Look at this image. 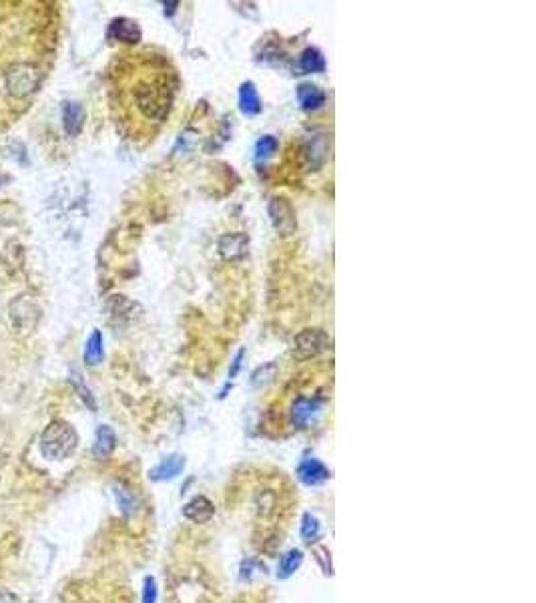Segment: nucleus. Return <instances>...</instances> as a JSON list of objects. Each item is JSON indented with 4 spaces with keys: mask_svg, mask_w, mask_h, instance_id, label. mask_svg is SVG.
Masks as SVG:
<instances>
[{
    "mask_svg": "<svg viewBox=\"0 0 536 603\" xmlns=\"http://www.w3.org/2000/svg\"><path fill=\"white\" fill-rule=\"evenodd\" d=\"M115 71V107L131 139L153 137L165 123L179 95V75L167 55L141 51L123 55Z\"/></svg>",
    "mask_w": 536,
    "mask_h": 603,
    "instance_id": "f257e3e1",
    "label": "nucleus"
},
{
    "mask_svg": "<svg viewBox=\"0 0 536 603\" xmlns=\"http://www.w3.org/2000/svg\"><path fill=\"white\" fill-rule=\"evenodd\" d=\"M79 447V435L66 420H53L41 435L42 455L50 460H64L73 457Z\"/></svg>",
    "mask_w": 536,
    "mask_h": 603,
    "instance_id": "f03ea898",
    "label": "nucleus"
},
{
    "mask_svg": "<svg viewBox=\"0 0 536 603\" xmlns=\"http://www.w3.org/2000/svg\"><path fill=\"white\" fill-rule=\"evenodd\" d=\"M330 336L322 328H306L291 342V356L297 362H308L330 348Z\"/></svg>",
    "mask_w": 536,
    "mask_h": 603,
    "instance_id": "7ed1b4c3",
    "label": "nucleus"
},
{
    "mask_svg": "<svg viewBox=\"0 0 536 603\" xmlns=\"http://www.w3.org/2000/svg\"><path fill=\"white\" fill-rule=\"evenodd\" d=\"M324 402L315 395L295 396L289 404V420L295 429H308L322 415Z\"/></svg>",
    "mask_w": 536,
    "mask_h": 603,
    "instance_id": "20e7f679",
    "label": "nucleus"
},
{
    "mask_svg": "<svg viewBox=\"0 0 536 603\" xmlns=\"http://www.w3.org/2000/svg\"><path fill=\"white\" fill-rule=\"evenodd\" d=\"M268 213L271 224H273V228H275V231L279 235H293L295 233V229H297L295 211H293L291 204H289L286 197H273L269 201Z\"/></svg>",
    "mask_w": 536,
    "mask_h": 603,
    "instance_id": "39448f33",
    "label": "nucleus"
},
{
    "mask_svg": "<svg viewBox=\"0 0 536 603\" xmlns=\"http://www.w3.org/2000/svg\"><path fill=\"white\" fill-rule=\"evenodd\" d=\"M39 73L33 66H17L12 73H6V89L17 95V97H26L39 87Z\"/></svg>",
    "mask_w": 536,
    "mask_h": 603,
    "instance_id": "423d86ee",
    "label": "nucleus"
},
{
    "mask_svg": "<svg viewBox=\"0 0 536 603\" xmlns=\"http://www.w3.org/2000/svg\"><path fill=\"white\" fill-rule=\"evenodd\" d=\"M107 306H109L111 318L121 322V324H131V322L139 320L143 314V308L137 302H133L124 296H111Z\"/></svg>",
    "mask_w": 536,
    "mask_h": 603,
    "instance_id": "0eeeda50",
    "label": "nucleus"
},
{
    "mask_svg": "<svg viewBox=\"0 0 536 603\" xmlns=\"http://www.w3.org/2000/svg\"><path fill=\"white\" fill-rule=\"evenodd\" d=\"M181 515L191 523H209L215 517V505L207 499L205 495H197L191 501H187L181 509Z\"/></svg>",
    "mask_w": 536,
    "mask_h": 603,
    "instance_id": "6e6552de",
    "label": "nucleus"
},
{
    "mask_svg": "<svg viewBox=\"0 0 536 603\" xmlns=\"http://www.w3.org/2000/svg\"><path fill=\"white\" fill-rule=\"evenodd\" d=\"M328 151H330V139H328L326 133L311 135L310 139H308V145L304 149L306 159H308V167L313 169V171L320 169V167L328 161V155H330Z\"/></svg>",
    "mask_w": 536,
    "mask_h": 603,
    "instance_id": "1a4fd4ad",
    "label": "nucleus"
},
{
    "mask_svg": "<svg viewBox=\"0 0 536 603\" xmlns=\"http://www.w3.org/2000/svg\"><path fill=\"white\" fill-rule=\"evenodd\" d=\"M297 478L308 487H317L330 478V469L317 458H306L297 467Z\"/></svg>",
    "mask_w": 536,
    "mask_h": 603,
    "instance_id": "9d476101",
    "label": "nucleus"
},
{
    "mask_svg": "<svg viewBox=\"0 0 536 603\" xmlns=\"http://www.w3.org/2000/svg\"><path fill=\"white\" fill-rule=\"evenodd\" d=\"M249 237L243 231L237 233H225L219 237V253L225 260H239L248 253Z\"/></svg>",
    "mask_w": 536,
    "mask_h": 603,
    "instance_id": "9b49d317",
    "label": "nucleus"
},
{
    "mask_svg": "<svg viewBox=\"0 0 536 603\" xmlns=\"http://www.w3.org/2000/svg\"><path fill=\"white\" fill-rule=\"evenodd\" d=\"M183 469H185V457H181V455H169L157 467H153L149 471V478L151 480H157V483L171 480V478H175L177 475H181Z\"/></svg>",
    "mask_w": 536,
    "mask_h": 603,
    "instance_id": "f8f14e48",
    "label": "nucleus"
},
{
    "mask_svg": "<svg viewBox=\"0 0 536 603\" xmlns=\"http://www.w3.org/2000/svg\"><path fill=\"white\" fill-rule=\"evenodd\" d=\"M109 39L119 42H129V44H135V42L141 41V28L135 21H129V19H115L109 26Z\"/></svg>",
    "mask_w": 536,
    "mask_h": 603,
    "instance_id": "ddd939ff",
    "label": "nucleus"
},
{
    "mask_svg": "<svg viewBox=\"0 0 536 603\" xmlns=\"http://www.w3.org/2000/svg\"><path fill=\"white\" fill-rule=\"evenodd\" d=\"M115 447H117V435H115V431L111 426H107V424H101L97 429L95 444H93V455H95V458H99V460L109 458L113 455Z\"/></svg>",
    "mask_w": 536,
    "mask_h": 603,
    "instance_id": "4468645a",
    "label": "nucleus"
},
{
    "mask_svg": "<svg viewBox=\"0 0 536 603\" xmlns=\"http://www.w3.org/2000/svg\"><path fill=\"white\" fill-rule=\"evenodd\" d=\"M84 123V109L83 105L77 103V101H68L62 107V125H64V131L68 135H79L81 129H83Z\"/></svg>",
    "mask_w": 536,
    "mask_h": 603,
    "instance_id": "2eb2a0df",
    "label": "nucleus"
},
{
    "mask_svg": "<svg viewBox=\"0 0 536 603\" xmlns=\"http://www.w3.org/2000/svg\"><path fill=\"white\" fill-rule=\"evenodd\" d=\"M297 99L306 111H317L326 105V93L317 84L304 83L297 87Z\"/></svg>",
    "mask_w": 536,
    "mask_h": 603,
    "instance_id": "dca6fc26",
    "label": "nucleus"
},
{
    "mask_svg": "<svg viewBox=\"0 0 536 603\" xmlns=\"http://www.w3.org/2000/svg\"><path fill=\"white\" fill-rule=\"evenodd\" d=\"M239 109L243 115H257L261 111V99L253 83H243L239 89Z\"/></svg>",
    "mask_w": 536,
    "mask_h": 603,
    "instance_id": "f3484780",
    "label": "nucleus"
},
{
    "mask_svg": "<svg viewBox=\"0 0 536 603\" xmlns=\"http://www.w3.org/2000/svg\"><path fill=\"white\" fill-rule=\"evenodd\" d=\"M304 563V551L302 549H289L286 555H281L279 565H277V577L279 579H289Z\"/></svg>",
    "mask_w": 536,
    "mask_h": 603,
    "instance_id": "a211bd4d",
    "label": "nucleus"
},
{
    "mask_svg": "<svg viewBox=\"0 0 536 603\" xmlns=\"http://www.w3.org/2000/svg\"><path fill=\"white\" fill-rule=\"evenodd\" d=\"M299 69L304 73H324L326 71V59H324V55L317 48L308 46L302 53V57H299Z\"/></svg>",
    "mask_w": 536,
    "mask_h": 603,
    "instance_id": "6ab92c4d",
    "label": "nucleus"
},
{
    "mask_svg": "<svg viewBox=\"0 0 536 603\" xmlns=\"http://www.w3.org/2000/svg\"><path fill=\"white\" fill-rule=\"evenodd\" d=\"M103 356H104L103 334L99 332V330H95V332L89 336V340H86V348H84V362H86L89 366H97V364L103 360Z\"/></svg>",
    "mask_w": 536,
    "mask_h": 603,
    "instance_id": "aec40b11",
    "label": "nucleus"
},
{
    "mask_svg": "<svg viewBox=\"0 0 536 603\" xmlns=\"http://www.w3.org/2000/svg\"><path fill=\"white\" fill-rule=\"evenodd\" d=\"M115 499H117V505H119V509H121V513L123 515H127V517H131V515H135V511H137V497L127 489V487H123V485H115Z\"/></svg>",
    "mask_w": 536,
    "mask_h": 603,
    "instance_id": "412c9836",
    "label": "nucleus"
},
{
    "mask_svg": "<svg viewBox=\"0 0 536 603\" xmlns=\"http://www.w3.org/2000/svg\"><path fill=\"white\" fill-rule=\"evenodd\" d=\"M299 533H302V539L311 545V543H315V541L320 539V535H322V523H320V519L313 513H304Z\"/></svg>",
    "mask_w": 536,
    "mask_h": 603,
    "instance_id": "4be33fe9",
    "label": "nucleus"
},
{
    "mask_svg": "<svg viewBox=\"0 0 536 603\" xmlns=\"http://www.w3.org/2000/svg\"><path fill=\"white\" fill-rule=\"evenodd\" d=\"M275 375H277V364H275V362H269V364L259 366V368L253 372L251 380H253L255 386H261V384H268L269 380H273Z\"/></svg>",
    "mask_w": 536,
    "mask_h": 603,
    "instance_id": "5701e85b",
    "label": "nucleus"
},
{
    "mask_svg": "<svg viewBox=\"0 0 536 603\" xmlns=\"http://www.w3.org/2000/svg\"><path fill=\"white\" fill-rule=\"evenodd\" d=\"M277 147H279V143H277V139L273 137V135H266V137H261L259 141H257V145H255V155H257V159H266V157H269V155H273L275 151H277Z\"/></svg>",
    "mask_w": 536,
    "mask_h": 603,
    "instance_id": "b1692460",
    "label": "nucleus"
},
{
    "mask_svg": "<svg viewBox=\"0 0 536 603\" xmlns=\"http://www.w3.org/2000/svg\"><path fill=\"white\" fill-rule=\"evenodd\" d=\"M159 600V587H157V579L153 575H147L143 582V603H157Z\"/></svg>",
    "mask_w": 536,
    "mask_h": 603,
    "instance_id": "393cba45",
    "label": "nucleus"
},
{
    "mask_svg": "<svg viewBox=\"0 0 536 603\" xmlns=\"http://www.w3.org/2000/svg\"><path fill=\"white\" fill-rule=\"evenodd\" d=\"M73 384H75V388H77V393H79V396L84 400V404L91 408V411H97V404H95V398H93V395H91V390L84 386V382L81 380V376L73 375Z\"/></svg>",
    "mask_w": 536,
    "mask_h": 603,
    "instance_id": "a878e982",
    "label": "nucleus"
},
{
    "mask_svg": "<svg viewBox=\"0 0 536 603\" xmlns=\"http://www.w3.org/2000/svg\"><path fill=\"white\" fill-rule=\"evenodd\" d=\"M313 553H315V559H317V561H320V565H322L324 573H326V575H331L330 549H328V547H324V545H317V547H313Z\"/></svg>",
    "mask_w": 536,
    "mask_h": 603,
    "instance_id": "bb28decb",
    "label": "nucleus"
},
{
    "mask_svg": "<svg viewBox=\"0 0 536 603\" xmlns=\"http://www.w3.org/2000/svg\"><path fill=\"white\" fill-rule=\"evenodd\" d=\"M0 603H19V597H17L12 591L2 589V591H0Z\"/></svg>",
    "mask_w": 536,
    "mask_h": 603,
    "instance_id": "cd10ccee",
    "label": "nucleus"
},
{
    "mask_svg": "<svg viewBox=\"0 0 536 603\" xmlns=\"http://www.w3.org/2000/svg\"><path fill=\"white\" fill-rule=\"evenodd\" d=\"M241 358H243V350H239V354L235 356V364H233V370H229V378H233V376L237 375V370L241 366Z\"/></svg>",
    "mask_w": 536,
    "mask_h": 603,
    "instance_id": "c85d7f7f",
    "label": "nucleus"
}]
</instances>
